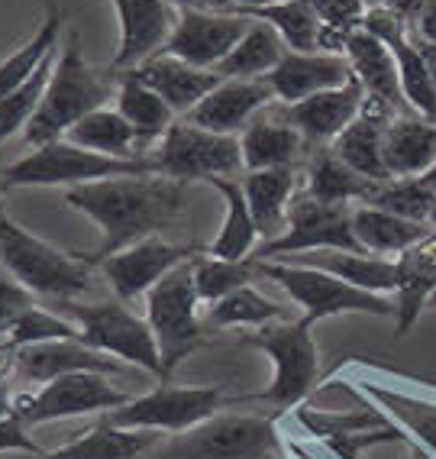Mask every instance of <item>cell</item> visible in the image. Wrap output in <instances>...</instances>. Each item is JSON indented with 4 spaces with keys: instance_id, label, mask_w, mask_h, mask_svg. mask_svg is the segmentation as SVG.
Returning a JSON list of instances; mask_svg holds the SVG:
<instances>
[{
    "instance_id": "36",
    "label": "cell",
    "mask_w": 436,
    "mask_h": 459,
    "mask_svg": "<svg viewBox=\"0 0 436 459\" xmlns=\"http://www.w3.org/2000/svg\"><path fill=\"white\" fill-rule=\"evenodd\" d=\"M249 20V17H246ZM288 46L262 20H249V30L233 46V52L217 65L220 78H265L285 58Z\"/></svg>"
},
{
    "instance_id": "24",
    "label": "cell",
    "mask_w": 436,
    "mask_h": 459,
    "mask_svg": "<svg viewBox=\"0 0 436 459\" xmlns=\"http://www.w3.org/2000/svg\"><path fill=\"white\" fill-rule=\"evenodd\" d=\"M133 74L140 78L142 84L156 91L158 98L165 104L172 107L178 117H188L201 100L223 82L220 74L210 72V68H198V65H188L182 58L175 56H152L149 62H142L140 68H133Z\"/></svg>"
},
{
    "instance_id": "12",
    "label": "cell",
    "mask_w": 436,
    "mask_h": 459,
    "mask_svg": "<svg viewBox=\"0 0 436 459\" xmlns=\"http://www.w3.org/2000/svg\"><path fill=\"white\" fill-rule=\"evenodd\" d=\"M130 402V394L110 385V376L100 372H74V376L52 378L36 392H23L13 398V418L26 427L49 424V420L81 418L98 411H116Z\"/></svg>"
},
{
    "instance_id": "11",
    "label": "cell",
    "mask_w": 436,
    "mask_h": 459,
    "mask_svg": "<svg viewBox=\"0 0 436 459\" xmlns=\"http://www.w3.org/2000/svg\"><path fill=\"white\" fill-rule=\"evenodd\" d=\"M353 207L355 204H329L304 195L291 201L288 223L275 239H265L255 249L252 259L272 263L295 253H313V249H349V253H365L355 239L353 230Z\"/></svg>"
},
{
    "instance_id": "52",
    "label": "cell",
    "mask_w": 436,
    "mask_h": 459,
    "mask_svg": "<svg viewBox=\"0 0 436 459\" xmlns=\"http://www.w3.org/2000/svg\"><path fill=\"white\" fill-rule=\"evenodd\" d=\"M423 181H427L430 188H433V191H436V165H433V169H430V172H427V175H423Z\"/></svg>"
},
{
    "instance_id": "30",
    "label": "cell",
    "mask_w": 436,
    "mask_h": 459,
    "mask_svg": "<svg viewBox=\"0 0 436 459\" xmlns=\"http://www.w3.org/2000/svg\"><path fill=\"white\" fill-rule=\"evenodd\" d=\"M156 440L158 437L152 430H124L104 420L58 450L26 453V459H140L156 446Z\"/></svg>"
},
{
    "instance_id": "48",
    "label": "cell",
    "mask_w": 436,
    "mask_h": 459,
    "mask_svg": "<svg viewBox=\"0 0 436 459\" xmlns=\"http://www.w3.org/2000/svg\"><path fill=\"white\" fill-rule=\"evenodd\" d=\"M379 7H385V10H391L395 17H401L404 23L411 26L414 30V23H417V17L423 13V7H427V0H379Z\"/></svg>"
},
{
    "instance_id": "7",
    "label": "cell",
    "mask_w": 436,
    "mask_h": 459,
    "mask_svg": "<svg viewBox=\"0 0 436 459\" xmlns=\"http://www.w3.org/2000/svg\"><path fill=\"white\" fill-rule=\"evenodd\" d=\"M146 320L156 333L158 356H162L165 376L178 369V362L188 359L201 346V298L194 285V259L172 269L158 279L146 295Z\"/></svg>"
},
{
    "instance_id": "2",
    "label": "cell",
    "mask_w": 436,
    "mask_h": 459,
    "mask_svg": "<svg viewBox=\"0 0 436 459\" xmlns=\"http://www.w3.org/2000/svg\"><path fill=\"white\" fill-rule=\"evenodd\" d=\"M116 88H120V74L104 78L98 68L88 65L81 46L72 36L62 56H58L56 68H52L49 88L42 94L39 110L23 130L26 143L36 149L46 146V143L65 140L68 130L78 120H84L100 107H107V100L116 98Z\"/></svg>"
},
{
    "instance_id": "51",
    "label": "cell",
    "mask_w": 436,
    "mask_h": 459,
    "mask_svg": "<svg viewBox=\"0 0 436 459\" xmlns=\"http://www.w3.org/2000/svg\"><path fill=\"white\" fill-rule=\"evenodd\" d=\"M7 414H13V398L7 394V385L0 382V418H7Z\"/></svg>"
},
{
    "instance_id": "54",
    "label": "cell",
    "mask_w": 436,
    "mask_h": 459,
    "mask_svg": "<svg viewBox=\"0 0 436 459\" xmlns=\"http://www.w3.org/2000/svg\"><path fill=\"white\" fill-rule=\"evenodd\" d=\"M365 4H369V7H379V0H365Z\"/></svg>"
},
{
    "instance_id": "27",
    "label": "cell",
    "mask_w": 436,
    "mask_h": 459,
    "mask_svg": "<svg viewBox=\"0 0 436 459\" xmlns=\"http://www.w3.org/2000/svg\"><path fill=\"white\" fill-rule=\"evenodd\" d=\"M243 146V165L246 172H262V169H291L304 156V140L291 124H285L275 110V104L259 114L246 130L239 133Z\"/></svg>"
},
{
    "instance_id": "29",
    "label": "cell",
    "mask_w": 436,
    "mask_h": 459,
    "mask_svg": "<svg viewBox=\"0 0 436 459\" xmlns=\"http://www.w3.org/2000/svg\"><path fill=\"white\" fill-rule=\"evenodd\" d=\"M249 211L265 239H275L288 223L291 201L297 191V169H262V172H246L243 178Z\"/></svg>"
},
{
    "instance_id": "32",
    "label": "cell",
    "mask_w": 436,
    "mask_h": 459,
    "mask_svg": "<svg viewBox=\"0 0 436 459\" xmlns=\"http://www.w3.org/2000/svg\"><path fill=\"white\" fill-rule=\"evenodd\" d=\"M207 185H214L220 191L227 213H223L220 233L217 239L207 247V253L217 255V259H249L255 253V243H259V227L252 221V211H249L246 191H243V181L236 178H210Z\"/></svg>"
},
{
    "instance_id": "22",
    "label": "cell",
    "mask_w": 436,
    "mask_h": 459,
    "mask_svg": "<svg viewBox=\"0 0 436 459\" xmlns=\"http://www.w3.org/2000/svg\"><path fill=\"white\" fill-rule=\"evenodd\" d=\"M436 295V227L395 259V327L398 336L411 333L423 304Z\"/></svg>"
},
{
    "instance_id": "17",
    "label": "cell",
    "mask_w": 436,
    "mask_h": 459,
    "mask_svg": "<svg viewBox=\"0 0 436 459\" xmlns=\"http://www.w3.org/2000/svg\"><path fill=\"white\" fill-rule=\"evenodd\" d=\"M120 17V49H116L110 72L124 74L140 68L168 46L178 23V7L168 0H110Z\"/></svg>"
},
{
    "instance_id": "19",
    "label": "cell",
    "mask_w": 436,
    "mask_h": 459,
    "mask_svg": "<svg viewBox=\"0 0 436 459\" xmlns=\"http://www.w3.org/2000/svg\"><path fill=\"white\" fill-rule=\"evenodd\" d=\"M278 104L265 78H223L184 120L223 136H239L255 117Z\"/></svg>"
},
{
    "instance_id": "1",
    "label": "cell",
    "mask_w": 436,
    "mask_h": 459,
    "mask_svg": "<svg viewBox=\"0 0 436 459\" xmlns=\"http://www.w3.org/2000/svg\"><path fill=\"white\" fill-rule=\"evenodd\" d=\"M188 181L165 178V175H124L91 185H78L65 191V204L72 211L91 217L104 239L94 253L81 255L91 265H100L107 255L156 237L158 230L172 227L184 211Z\"/></svg>"
},
{
    "instance_id": "21",
    "label": "cell",
    "mask_w": 436,
    "mask_h": 459,
    "mask_svg": "<svg viewBox=\"0 0 436 459\" xmlns=\"http://www.w3.org/2000/svg\"><path fill=\"white\" fill-rule=\"evenodd\" d=\"M353 78V68L346 56L337 52H285L278 65L265 74L278 104H297V100L313 98L321 91L343 88Z\"/></svg>"
},
{
    "instance_id": "20",
    "label": "cell",
    "mask_w": 436,
    "mask_h": 459,
    "mask_svg": "<svg viewBox=\"0 0 436 459\" xmlns=\"http://www.w3.org/2000/svg\"><path fill=\"white\" fill-rule=\"evenodd\" d=\"M346 388L355 394H363L372 408H379L391 424L401 430L414 446H423V453L436 459V402L433 398H423L417 392H407V388L385 385L379 378L363 376V378H349Z\"/></svg>"
},
{
    "instance_id": "47",
    "label": "cell",
    "mask_w": 436,
    "mask_h": 459,
    "mask_svg": "<svg viewBox=\"0 0 436 459\" xmlns=\"http://www.w3.org/2000/svg\"><path fill=\"white\" fill-rule=\"evenodd\" d=\"M0 453H42L36 440L26 434V424L13 414L0 418Z\"/></svg>"
},
{
    "instance_id": "42",
    "label": "cell",
    "mask_w": 436,
    "mask_h": 459,
    "mask_svg": "<svg viewBox=\"0 0 436 459\" xmlns=\"http://www.w3.org/2000/svg\"><path fill=\"white\" fill-rule=\"evenodd\" d=\"M369 204L385 207V211L398 213V217H407V221L430 223L436 191L423 178H395V181H381Z\"/></svg>"
},
{
    "instance_id": "8",
    "label": "cell",
    "mask_w": 436,
    "mask_h": 459,
    "mask_svg": "<svg viewBox=\"0 0 436 459\" xmlns=\"http://www.w3.org/2000/svg\"><path fill=\"white\" fill-rule=\"evenodd\" d=\"M158 459H288L272 418L214 414L175 437Z\"/></svg>"
},
{
    "instance_id": "9",
    "label": "cell",
    "mask_w": 436,
    "mask_h": 459,
    "mask_svg": "<svg viewBox=\"0 0 436 459\" xmlns=\"http://www.w3.org/2000/svg\"><path fill=\"white\" fill-rule=\"evenodd\" d=\"M58 307L72 324L81 327V340L88 346L107 356H116L126 366H140V369L165 378L156 333H152L146 317H136L126 307V301L116 298V301L100 304H78L72 298V301H58Z\"/></svg>"
},
{
    "instance_id": "6",
    "label": "cell",
    "mask_w": 436,
    "mask_h": 459,
    "mask_svg": "<svg viewBox=\"0 0 436 459\" xmlns=\"http://www.w3.org/2000/svg\"><path fill=\"white\" fill-rule=\"evenodd\" d=\"M259 263V259H255ZM262 279L278 281L291 295V301L304 311L307 324L339 317V314H372V317H395V301L388 295H375L365 288L337 279L323 269L297 263H259Z\"/></svg>"
},
{
    "instance_id": "46",
    "label": "cell",
    "mask_w": 436,
    "mask_h": 459,
    "mask_svg": "<svg viewBox=\"0 0 436 459\" xmlns=\"http://www.w3.org/2000/svg\"><path fill=\"white\" fill-rule=\"evenodd\" d=\"M33 298L36 295L30 288H23L10 272L0 269V336H7L10 327L20 320V314L33 307Z\"/></svg>"
},
{
    "instance_id": "4",
    "label": "cell",
    "mask_w": 436,
    "mask_h": 459,
    "mask_svg": "<svg viewBox=\"0 0 436 459\" xmlns=\"http://www.w3.org/2000/svg\"><path fill=\"white\" fill-rule=\"evenodd\" d=\"M146 172H152L149 159L100 156V152L74 146L68 140H56L36 146L30 156L7 165L0 172V185L4 188H78V185H91V181Z\"/></svg>"
},
{
    "instance_id": "38",
    "label": "cell",
    "mask_w": 436,
    "mask_h": 459,
    "mask_svg": "<svg viewBox=\"0 0 436 459\" xmlns=\"http://www.w3.org/2000/svg\"><path fill=\"white\" fill-rule=\"evenodd\" d=\"M239 17L262 20L285 39L291 52H321V17L313 13L311 0H285V4H272V7L259 10H243Z\"/></svg>"
},
{
    "instance_id": "18",
    "label": "cell",
    "mask_w": 436,
    "mask_h": 459,
    "mask_svg": "<svg viewBox=\"0 0 436 459\" xmlns=\"http://www.w3.org/2000/svg\"><path fill=\"white\" fill-rule=\"evenodd\" d=\"M363 104H365V91L353 74L343 88L321 91V94L297 100V104H275V110H278V117L285 124H291L301 133V140H304L307 149H327L359 117Z\"/></svg>"
},
{
    "instance_id": "33",
    "label": "cell",
    "mask_w": 436,
    "mask_h": 459,
    "mask_svg": "<svg viewBox=\"0 0 436 459\" xmlns=\"http://www.w3.org/2000/svg\"><path fill=\"white\" fill-rule=\"evenodd\" d=\"M65 140L81 149H91V152H100V156L146 159L136 126H133L120 110H110V107H100V110L88 114L84 120H78V124L68 130Z\"/></svg>"
},
{
    "instance_id": "10",
    "label": "cell",
    "mask_w": 436,
    "mask_h": 459,
    "mask_svg": "<svg viewBox=\"0 0 436 459\" xmlns=\"http://www.w3.org/2000/svg\"><path fill=\"white\" fill-rule=\"evenodd\" d=\"M152 172L178 181H210V178H230L243 165V146L239 136H223L210 133L204 126H194L188 120L172 124L168 133L156 146L149 149Z\"/></svg>"
},
{
    "instance_id": "13",
    "label": "cell",
    "mask_w": 436,
    "mask_h": 459,
    "mask_svg": "<svg viewBox=\"0 0 436 459\" xmlns=\"http://www.w3.org/2000/svg\"><path fill=\"white\" fill-rule=\"evenodd\" d=\"M223 404V385L207 388H152L149 394L130 398L124 408L107 411V424L124 430H152V434H184L201 420L214 418Z\"/></svg>"
},
{
    "instance_id": "26",
    "label": "cell",
    "mask_w": 436,
    "mask_h": 459,
    "mask_svg": "<svg viewBox=\"0 0 436 459\" xmlns=\"http://www.w3.org/2000/svg\"><path fill=\"white\" fill-rule=\"evenodd\" d=\"M388 178H423L436 165V124L420 114H401L385 133Z\"/></svg>"
},
{
    "instance_id": "16",
    "label": "cell",
    "mask_w": 436,
    "mask_h": 459,
    "mask_svg": "<svg viewBox=\"0 0 436 459\" xmlns=\"http://www.w3.org/2000/svg\"><path fill=\"white\" fill-rule=\"evenodd\" d=\"M198 255L201 247H175V243H165L158 237H149L107 255L100 263V272L120 301H133V298L149 295V288L158 279H165L172 269H178L188 259H198Z\"/></svg>"
},
{
    "instance_id": "43",
    "label": "cell",
    "mask_w": 436,
    "mask_h": 459,
    "mask_svg": "<svg viewBox=\"0 0 436 459\" xmlns=\"http://www.w3.org/2000/svg\"><path fill=\"white\" fill-rule=\"evenodd\" d=\"M49 340H81V327L72 324L68 317H58V311H42L39 304H33L30 311L20 314V320L10 327V333L4 336V343L10 350L33 343H49Z\"/></svg>"
},
{
    "instance_id": "49",
    "label": "cell",
    "mask_w": 436,
    "mask_h": 459,
    "mask_svg": "<svg viewBox=\"0 0 436 459\" xmlns=\"http://www.w3.org/2000/svg\"><path fill=\"white\" fill-rule=\"evenodd\" d=\"M178 10H223L220 0H168Z\"/></svg>"
},
{
    "instance_id": "23",
    "label": "cell",
    "mask_w": 436,
    "mask_h": 459,
    "mask_svg": "<svg viewBox=\"0 0 436 459\" xmlns=\"http://www.w3.org/2000/svg\"><path fill=\"white\" fill-rule=\"evenodd\" d=\"M395 117L398 114H391L385 104L365 98L359 117H355L353 124L339 133L337 140L329 143L333 156L343 159V162L349 165L353 172L363 175V178L379 181V185L381 181H391L388 178L385 159H381V149H385V133H388V126H391Z\"/></svg>"
},
{
    "instance_id": "34",
    "label": "cell",
    "mask_w": 436,
    "mask_h": 459,
    "mask_svg": "<svg viewBox=\"0 0 436 459\" xmlns=\"http://www.w3.org/2000/svg\"><path fill=\"white\" fill-rule=\"evenodd\" d=\"M116 110L136 126L140 133V143H142V152L149 156V149L156 146L162 140L168 126L175 124V110L158 98L156 91L142 84L140 78L133 72H124L120 74V88H116Z\"/></svg>"
},
{
    "instance_id": "40",
    "label": "cell",
    "mask_w": 436,
    "mask_h": 459,
    "mask_svg": "<svg viewBox=\"0 0 436 459\" xmlns=\"http://www.w3.org/2000/svg\"><path fill=\"white\" fill-rule=\"evenodd\" d=\"M259 275V263L249 259H217V255H198L194 259V285H198L201 304H214L236 288L249 285Z\"/></svg>"
},
{
    "instance_id": "31",
    "label": "cell",
    "mask_w": 436,
    "mask_h": 459,
    "mask_svg": "<svg viewBox=\"0 0 436 459\" xmlns=\"http://www.w3.org/2000/svg\"><path fill=\"white\" fill-rule=\"evenodd\" d=\"M353 230L359 247L372 255H398L407 247H414L417 239H423L430 233V223L407 221L398 213L385 211L375 204H355L353 207Z\"/></svg>"
},
{
    "instance_id": "5",
    "label": "cell",
    "mask_w": 436,
    "mask_h": 459,
    "mask_svg": "<svg viewBox=\"0 0 436 459\" xmlns=\"http://www.w3.org/2000/svg\"><path fill=\"white\" fill-rule=\"evenodd\" d=\"M313 324L301 320H275L265 324L255 333L246 336V343L262 350L272 359V385L262 392V402H269L272 408H301L307 394L317 385L321 376V353H317V340L311 333Z\"/></svg>"
},
{
    "instance_id": "28",
    "label": "cell",
    "mask_w": 436,
    "mask_h": 459,
    "mask_svg": "<svg viewBox=\"0 0 436 459\" xmlns=\"http://www.w3.org/2000/svg\"><path fill=\"white\" fill-rule=\"evenodd\" d=\"M272 263H297L323 269L355 288L375 291V295H395V259L372 253H349V249H313V253H295Z\"/></svg>"
},
{
    "instance_id": "39",
    "label": "cell",
    "mask_w": 436,
    "mask_h": 459,
    "mask_svg": "<svg viewBox=\"0 0 436 459\" xmlns=\"http://www.w3.org/2000/svg\"><path fill=\"white\" fill-rule=\"evenodd\" d=\"M207 324L210 327H265L275 320H285V307L255 291L252 285H243L227 298L207 307Z\"/></svg>"
},
{
    "instance_id": "44",
    "label": "cell",
    "mask_w": 436,
    "mask_h": 459,
    "mask_svg": "<svg viewBox=\"0 0 436 459\" xmlns=\"http://www.w3.org/2000/svg\"><path fill=\"white\" fill-rule=\"evenodd\" d=\"M295 420L304 427L313 440H327V437L339 434H353V430H369V427L388 424V418L379 408H363V411H349V414H339V411H317V408H297Z\"/></svg>"
},
{
    "instance_id": "53",
    "label": "cell",
    "mask_w": 436,
    "mask_h": 459,
    "mask_svg": "<svg viewBox=\"0 0 436 459\" xmlns=\"http://www.w3.org/2000/svg\"><path fill=\"white\" fill-rule=\"evenodd\" d=\"M417 459H433L430 453H420V446H417Z\"/></svg>"
},
{
    "instance_id": "15",
    "label": "cell",
    "mask_w": 436,
    "mask_h": 459,
    "mask_svg": "<svg viewBox=\"0 0 436 459\" xmlns=\"http://www.w3.org/2000/svg\"><path fill=\"white\" fill-rule=\"evenodd\" d=\"M74 372H100V376H124L126 362L88 346L84 340H49L13 350V382L20 385H46L52 378Z\"/></svg>"
},
{
    "instance_id": "3",
    "label": "cell",
    "mask_w": 436,
    "mask_h": 459,
    "mask_svg": "<svg viewBox=\"0 0 436 459\" xmlns=\"http://www.w3.org/2000/svg\"><path fill=\"white\" fill-rule=\"evenodd\" d=\"M0 269L10 272L33 295L72 301L88 291L94 265L78 253H65L33 237L0 207Z\"/></svg>"
},
{
    "instance_id": "45",
    "label": "cell",
    "mask_w": 436,
    "mask_h": 459,
    "mask_svg": "<svg viewBox=\"0 0 436 459\" xmlns=\"http://www.w3.org/2000/svg\"><path fill=\"white\" fill-rule=\"evenodd\" d=\"M311 7L327 30H337L343 36H353L355 30H363L365 13H369L365 0H311Z\"/></svg>"
},
{
    "instance_id": "37",
    "label": "cell",
    "mask_w": 436,
    "mask_h": 459,
    "mask_svg": "<svg viewBox=\"0 0 436 459\" xmlns=\"http://www.w3.org/2000/svg\"><path fill=\"white\" fill-rule=\"evenodd\" d=\"M62 20H65V13L56 4H46V20L33 33V39L23 42L13 56L0 62V98H7L10 91H17L23 82H30L42 68V62L62 49L58 46V39H62Z\"/></svg>"
},
{
    "instance_id": "50",
    "label": "cell",
    "mask_w": 436,
    "mask_h": 459,
    "mask_svg": "<svg viewBox=\"0 0 436 459\" xmlns=\"http://www.w3.org/2000/svg\"><path fill=\"white\" fill-rule=\"evenodd\" d=\"M420 42V49H423V58H427V68L430 74H433V88H436V46H430V42L417 39Z\"/></svg>"
},
{
    "instance_id": "35",
    "label": "cell",
    "mask_w": 436,
    "mask_h": 459,
    "mask_svg": "<svg viewBox=\"0 0 436 459\" xmlns=\"http://www.w3.org/2000/svg\"><path fill=\"white\" fill-rule=\"evenodd\" d=\"M304 185L307 195L317 201H329V204H369L375 188H379V181H369L359 172H353L343 159L333 156L329 146L313 156Z\"/></svg>"
},
{
    "instance_id": "25",
    "label": "cell",
    "mask_w": 436,
    "mask_h": 459,
    "mask_svg": "<svg viewBox=\"0 0 436 459\" xmlns=\"http://www.w3.org/2000/svg\"><path fill=\"white\" fill-rule=\"evenodd\" d=\"M343 56H346V62H349V68H353L355 82L363 84L365 98L385 104L388 110L398 117L407 110L404 94H401V78H398V62L379 36L369 33L365 26L355 30V33L349 36V42H346Z\"/></svg>"
},
{
    "instance_id": "14",
    "label": "cell",
    "mask_w": 436,
    "mask_h": 459,
    "mask_svg": "<svg viewBox=\"0 0 436 459\" xmlns=\"http://www.w3.org/2000/svg\"><path fill=\"white\" fill-rule=\"evenodd\" d=\"M249 30V20L227 10H178L175 33L165 46V56H175L188 65L217 72L223 58Z\"/></svg>"
},
{
    "instance_id": "41",
    "label": "cell",
    "mask_w": 436,
    "mask_h": 459,
    "mask_svg": "<svg viewBox=\"0 0 436 459\" xmlns=\"http://www.w3.org/2000/svg\"><path fill=\"white\" fill-rule=\"evenodd\" d=\"M56 62H58V52L42 62V68L30 78V82H23L17 91H10L7 98H0V143H7L10 136H17L20 130L30 126V120H33L36 110H39V104H42V94H46V88H49Z\"/></svg>"
}]
</instances>
